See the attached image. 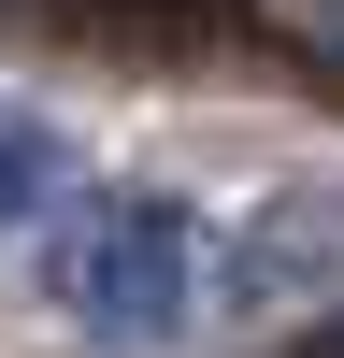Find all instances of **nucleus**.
<instances>
[{"label":"nucleus","mask_w":344,"mask_h":358,"mask_svg":"<svg viewBox=\"0 0 344 358\" xmlns=\"http://www.w3.org/2000/svg\"><path fill=\"white\" fill-rule=\"evenodd\" d=\"M315 287H344V187H287L244 229H215V315H287Z\"/></svg>","instance_id":"2"},{"label":"nucleus","mask_w":344,"mask_h":358,"mask_svg":"<svg viewBox=\"0 0 344 358\" xmlns=\"http://www.w3.org/2000/svg\"><path fill=\"white\" fill-rule=\"evenodd\" d=\"M72 187H86L72 129H57V115H15V101H0V244H43V229L72 215Z\"/></svg>","instance_id":"3"},{"label":"nucleus","mask_w":344,"mask_h":358,"mask_svg":"<svg viewBox=\"0 0 344 358\" xmlns=\"http://www.w3.org/2000/svg\"><path fill=\"white\" fill-rule=\"evenodd\" d=\"M43 301L86 344H187L215 315V215L172 187H72V215L43 229Z\"/></svg>","instance_id":"1"}]
</instances>
